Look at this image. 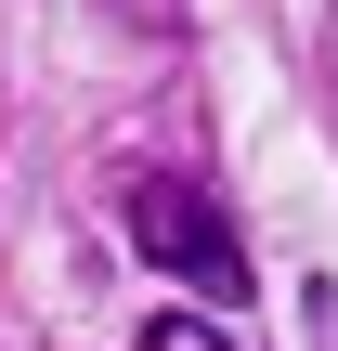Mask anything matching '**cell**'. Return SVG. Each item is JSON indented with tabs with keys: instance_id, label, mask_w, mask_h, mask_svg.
Masks as SVG:
<instances>
[{
	"instance_id": "obj_3",
	"label": "cell",
	"mask_w": 338,
	"mask_h": 351,
	"mask_svg": "<svg viewBox=\"0 0 338 351\" xmlns=\"http://www.w3.org/2000/svg\"><path fill=\"white\" fill-rule=\"evenodd\" d=\"M300 351H338V274L300 287Z\"/></svg>"
},
{
	"instance_id": "obj_2",
	"label": "cell",
	"mask_w": 338,
	"mask_h": 351,
	"mask_svg": "<svg viewBox=\"0 0 338 351\" xmlns=\"http://www.w3.org/2000/svg\"><path fill=\"white\" fill-rule=\"evenodd\" d=\"M143 351H234V339H221L208 313H156V326H143Z\"/></svg>"
},
{
	"instance_id": "obj_1",
	"label": "cell",
	"mask_w": 338,
	"mask_h": 351,
	"mask_svg": "<svg viewBox=\"0 0 338 351\" xmlns=\"http://www.w3.org/2000/svg\"><path fill=\"white\" fill-rule=\"evenodd\" d=\"M130 247H143L156 274H182V287H208V313L248 300V247H234V221H221L195 182H130Z\"/></svg>"
}]
</instances>
